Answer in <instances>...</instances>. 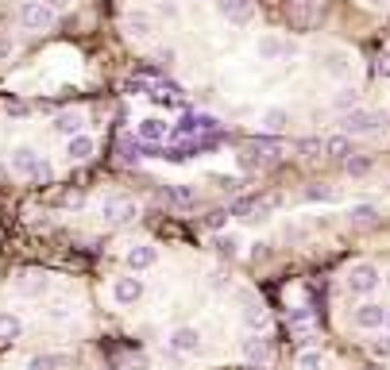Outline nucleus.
<instances>
[{"label": "nucleus", "mask_w": 390, "mask_h": 370, "mask_svg": "<svg viewBox=\"0 0 390 370\" xmlns=\"http://www.w3.org/2000/svg\"><path fill=\"white\" fill-rule=\"evenodd\" d=\"M336 108H359V105H356V93H344V97L336 100Z\"/></svg>", "instance_id": "e433bc0d"}, {"label": "nucleus", "mask_w": 390, "mask_h": 370, "mask_svg": "<svg viewBox=\"0 0 390 370\" xmlns=\"http://www.w3.org/2000/svg\"><path fill=\"white\" fill-rule=\"evenodd\" d=\"M225 216H228V213H213L205 224H209V228H220V224H225Z\"/></svg>", "instance_id": "58836bf2"}, {"label": "nucleus", "mask_w": 390, "mask_h": 370, "mask_svg": "<svg viewBox=\"0 0 390 370\" xmlns=\"http://www.w3.org/2000/svg\"><path fill=\"white\" fill-rule=\"evenodd\" d=\"M286 20H290V27H309L313 24V0H290L286 4Z\"/></svg>", "instance_id": "f8f14e48"}, {"label": "nucleus", "mask_w": 390, "mask_h": 370, "mask_svg": "<svg viewBox=\"0 0 390 370\" xmlns=\"http://www.w3.org/2000/svg\"><path fill=\"white\" fill-rule=\"evenodd\" d=\"M379 278H382V274L375 270L371 263H356L348 270V289H352V293H371V289L379 286Z\"/></svg>", "instance_id": "423d86ee"}, {"label": "nucleus", "mask_w": 390, "mask_h": 370, "mask_svg": "<svg viewBox=\"0 0 390 370\" xmlns=\"http://www.w3.org/2000/svg\"><path fill=\"white\" fill-rule=\"evenodd\" d=\"M158 12H163L166 20H178V4H163V8H158Z\"/></svg>", "instance_id": "ea45409f"}, {"label": "nucleus", "mask_w": 390, "mask_h": 370, "mask_svg": "<svg viewBox=\"0 0 390 370\" xmlns=\"http://www.w3.org/2000/svg\"><path fill=\"white\" fill-rule=\"evenodd\" d=\"M54 20H59V12L50 8L47 0H24L20 4V27L24 31H47V27H54Z\"/></svg>", "instance_id": "f03ea898"}, {"label": "nucleus", "mask_w": 390, "mask_h": 370, "mask_svg": "<svg viewBox=\"0 0 390 370\" xmlns=\"http://www.w3.org/2000/svg\"><path fill=\"white\" fill-rule=\"evenodd\" d=\"M163 197H166V201H174V205H193V193H190V190H182V185H166Z\"/></svg>", "instance_id": "bb28decb"}, {"label": "nucleus", "mask_w": 390, "mask_h": 370, "mask_svg": "<svg viewBox=\"0 0 390 370\" xmlns=\"http://www.w3.org/2000/svg\"><path fill=\"white\" fill-rule=\"evenodd\" d=\"M298 151H301L306 158H317V151H324V143H321V139H301Z\"/></svg>", "instance_id": "c756f323"}, {"label": "nucleus", "mask_w": 390, "mask_h": 370, "mask_svg": "<svg viewBox=\"0 0 390 370\" xmlns=\"http://www.w3.org/2000/svg\"><path fill=\"white\" fill-rule=\"evenodd\" d=\"M62 362H66L62 355H35V359L27 362V370H59Z\"/></svg>", "instance_id": "393cba45"}, {"label": "nucleus", "mask_w": 390, "mask_h": 370, "mask_svg": "<svg viewBox=\"0 0 390 370\" xmlns=\"http://www.w3.org/2000/svg\"><path fill=\"white\" fill-rule=\"evenodd\" d=\"M344 135L348 139H356V135H371L379 132V128H387V112H375V108H352L348 116H344Z\"/></svg>", "instance_id": "f257e3e1"}, {"label": "nucleus", "mask_w": 390, "mask_h": 370, "mask_svg": "<svg viewBox=\"0 0 390 370\" xmlns=\"http://www.w3.org/2000/svg\"><path fill=\"white\" fill-rule=\"evenodd\" d=\"M93 151H97V139H93V135H74V139L66 143V155H70V162H85V158L93 155Z\"/></svg>", "instance_id": "2eb2a0df"}, {"label": "nucleus", "mask_w": 390, "mask_h": 370, "mask_svg": "<svg viewBox=\"0 0 390 370\" xmlns=\"http://www.w3.org/2000/svg\"><path fill=\"white\" fill-rule=\"evenodd\" d=\"M294 43L290 39H278V35H263V39L255 43V54L263 58V62H278V58H290L294 54Z\"/></svg>", "instance_id": "39448f33"}, {"label": "nucleus", "mask_w": 390, "mask_h": 370, "mask_svg": "<svg viewBox=\"0 0 390 370\" xmlns=\"http://www.w3.org/2000/svg\"><path fill=\"white\" fill-rule=\"evenodd\" d=\"M213 4L228 24H251V16H255V4H251V0H213Z\"/></svg>", "instance_id": "0eeeda50"}, {"label": "nucleus", "mask_w": 390, "mask_h": 370, "mask_svg": "<svg viewBox=\"0 0 390 370\" xmlns=\"http://www.w3.org/2000/svg\"><path fill=\"white\" fill-rule=\"evenodd\" d=\"M47 4H50V8H54V12H59V8H66L70 0H47Z\"/></svg>", "instance_id": "a19ab883"}, {"label": "nucleus", "mask_w": 390, "mask_h": 370, "mask_svg": "<svg viewBox=\"0 0 390 370\" xmlns=\"http://www.w3.org/2000/svg\"><path fill=\"white\" fill-rule=\"evenodd\" d=\"M306 197H309V201H332L336 193H332V190H309Z\"/></svg>", "instance_id": "c9c22d12"}, {"label": "nucleus", "mask_w": 390, "mask_h": 370, "mask_svg": "<svg viewBox=\"0 0 390 370\" xmlns=\"http://www.w3.org/2000/svg\"><path fill=\"white\" fill-rule=\"evenodd\" d=\"M387 286H390V270H387Z\"/></svg>", "instance_id": "c03bdc74"}, {"label": "nucleus", "mask_w": 390, "mask_h": 370, "mask_svg": "<svg viewBox=\"0 0 390 370\" xmlns=\"http://www.w3.org/2000/svg\"><path fill=\"white\" fill-rule=\"evenodd\" d=\"M359 370H379V367H359Z\"/></svg>", "instance_id": "37998d69"}, {"label": "nucleus", "mask_w": 390, "mask_h": 370, "mask_svg": "<svg viewBox=\"0 0 390 370\" xmlns=\"http://www.w3.org/2000/svg\"><path fill=\"white\" fill-rule=\"evenodd\" d=\"M309 324H313V316H309L306 309H290V328L294 332H309Z\"/></svg>", "instance_id": "cd10ccee"}, {"label": "nucleus", "mask_w": 390, "mask_h": 370, "mask_svg": "<svg viewBox=\"0 0 390 370\" xmlns=\"http://www.w3.org/2000/svg\"><path fill=\"white\" fill-rule=\"evenodd\" d=\"M387 324V309L382 305H375V301H367V305H359L356 309V328H382Z\"/></svg>", "instance_id": "9b49d317"}, {"label": "nucleus", "mask_w": 390, "mask_h": 370, "mask_svg": "<svg viewBox=\"0 0 390 370\" xmlns=\"http://www.w3.org/2000/svg\"><path fill=\"white\" fill-rule=\"evenodd\" d=\"M216 247H220V255L232 259L236 251H240V236H220V239H216Z\"/></svg>", "instance_id": "c85d7f7f"}, {"label": "nucleus", "mask_w": 390, "mask_h": 370, "mask_svg": "<svg viewBox=\"0 0 390 370\" xmlns=\"http://www.w3.org/2000/svg\"><path fill=\"white\" fill-rule=\"evenodd\" d=\"M197 347H201V332H197V328H190V324H186V328H174V332H170V351L193 355Z\"/></svg>", "instance_id": "9d476101"}, {"label": "nucleus", "mask_w": 390, "mask_h": 370, "mask_svg": "<svg viewBox=\"0 0 390 370\" xmlns=\"http://www.w3.org/2000/svg\"><path fill=\"white\" fill-rule=\"evenodd\" d=\"M100 216H105V224H132L135 220V205L132 201H120V197H108L105 205H100Z\"/></svg>", "instance_id": "6e6552de"}, {"label": "nucleus", "mask_w": 390, "mask_h": 370, "mask_svg": "<svg viewBox=\"0 0 390 370\" xmlns=\"http://www.w3.org/2000/svg\"><path fill=\"white\" fill-rule=\"evenodd\" d=\"M158 263V251L151 243H140V247H132V251H128V266H132L135 274L140 270H151V266Z\"/></svg>", "instance_id": "ddd939ff"}, {"label": "nucleus", "mask_w": 390, "mask_h": 370, "mask_svg": "<svg viewBox=\"0 0 390 370\" xmlns=\"http://www.w3.org/2000/svg\"><path fill=\"white\" fill-rule=\"evenodd\" d=\"M344 166H348V174H356V178L371 170V162H367V158H344Z\"/></svg>", "instance_id": "7c9ffc66"}, {"label": "nucleus", "mask_w": 390, "mask_h": 370, "mask_svg": "<svg viewBox=\"0 0 390 370\" xmlns=\"http://www.w3.org/2000/svg\"><path fill=\"white\" fill-rule=\"evenodd\" d=\"M371 355H379V359H390V336L371 339Z\"/></svg>", "instance_id": "2f4dec72"}, {"label": "nucleus", "mask_w": 390, "mask_h": 370, "mask_svg": "<svg viewBox=\"0 0 390 370\" xmlns=\"http://www.w3.org/2000/svg\"><path fill=\"white\" fill-rule=\"evenodd\" d=\"M387 324H390V309H387Z\"/></svg>", "instance_id": "a18cd8bd"}, {"label": "nucleus", "mask_w": 390, "mask_h": 370, "mask_svg": "<svg viewBox=\"0 0 390 370\" xmlns=\"http://www.w3.org/2000/svg\"><path fill=\"white\" fill-rule=\"evenodd\" d=\"M324 70H329L332 77H348V70H352V58L344 54V50H329V54H324Z\"/></svg>", "instance_id": "6ab92c4d"}, {"label": "nucleus", "mask_w": 390, "mask_h": 370, "mask_svg": "<svg viewBox=\"0 0 390 370\" xmlns=\"http://www.w3.org/2000/svg\"><path fill=\"white\" fill-rule=\"evenodd\" d=\"M387 50H390V43H387Z\"/></svg>", "instance_id": "49530a36"}, {"label": "nucleus", "mask_w": 390, "mask_h": 370, "mask_svg": "<svg viewBox=\"0 0 390 370\" xmlns=\"http://www.w3.org/2000/svg\"><path fill=\"white\" fill-rule=\"evenodd\" d=\"M379 74H382V77H390V50H382V58H379Z\"/></svg>", "instance_id": "4c0bfd02"}, {"label": "nucleus", "mask_w": 390, "mask_h": 370, "mask_svg": "<svg viewBox=\"0 0 390 370\" xmlns=\"http://www.w3.org/2000/svg\"><path fill=\"white\" fill-rule=\"evenodd\" d=\"M20 332H24V324L16 313H0V339H16Z\"/></svg>", "instance_id": "5701e85b"}, {"label": "nucleus", "mask_w": 390, "mask_h": 370, "mask_svg": "<svg viewBox=\"0 0 390 370\" xmlns=\"http://www.w3.org/2000/svg\"><path fill=\"white\" fill-rule=\"evenodd\" d=\"M371 4H375V8H382V4H387V0H371Z\"/></svg>", "instance_id": "79ce46f5"}, {"label": "nucleus", "mask_w": 390, "mask_h": 370, "mask_svg": "<svg viewBox=\"0 0 390 370\" xmlns=\"http://www.w3.org/2000/svg\"><path fill=\"white\" fill-rule=\"evenodd\" d=\"M216 181H220V190L225 193H240V185H243L240 178H216Z\"/></svg>", "instance_id": "f704fd0d"}, {"label": "nucleus", "mask_w": 390, "mask_h": 370, "mask_svg": "<svg viewBox=\"0 0 390 370\" xmlns=\"http://www.w3.org/2000/svg\"><path fill=\"white\" fill-rule=\"evenodd\" d=\"M286 123H290V112H286V108H267V112H263V128H267V132H286Z\"/></svg>", "instance_id": "aec40b11"}, {"label": "nucleus", "mask_w": 390, "mask_h": 370, "mask_svg": "<svg viewBox=\"0 0 390 370\" xmlns=\"http://www.w3.org/2000/svg\"><path fill=\"white\" fill-rule=\"evenodd\" d=\"M243 324H248L251 332L255 328H267V309L259 301H251V297H243Z\"/></svg>", "instance_id": "a211bd4d"}, {"label": "nucleus", "mask_w": 390, "mask_h": 370, "mask_svg": "<svg viewBox=\"0 0 390 370\" xmlns=\"http://www.w3.org/2000/svg\"><path fill=\"white\" fill-rule=\"evenodd\" d=\"M12 170L24 174V178H31V181H47L50 178L47 158H43L39 151H31V147H16V151H12Z\"/></svg>", "instance_id": "7ed1b4c3"}, {"label": "nucleus", "mask_w": 390, "mask_h": 370, "mask_svg": "<svg viewBox=\"0 0 390 370\" xmlns=\"http://www.w3.org/2000/svg\"><path fill=\"white\" fill-rule=\"evenodd\" d=\"M324 151L332 158H352V139L348 135H332V139H324Z\"/></svg>", "instance_id": "4be33fe9"}, {"label": "nucleus", "mask_w": 390, "mask_h": 370, "mask_svg": "<svg viewBox=\"0 0 390 370\" xmlns=\"http://www.w3.org/2000/svg\"><path fill=\"white\" fill-rule=\"evenodd\" d=\"M82 128H85V116L82 112H59V116H54V132L66 135V139L82 135Z\"/></svg>", "instance_id": "4468645a"}, {"label": "nucleus", "mask_w": 390, "mask_h": 370, "mask_svg": "<svg viewBox=\"0 0 390 370\" xmlns=\"http://www.w3.org/2000/svg\"><path fill=\"white\" fill-rule=\"evenodd\" d=\"M117 151H120V162H128V166H132V162H140V158L147 155V143H143L140 135H124Z\"/></svg>", "instance_id": "dca6fc26"}, {"label": "nucleus", "mask_w": 390, "mask_h": 370, "mask_svg": "<svg viewBox=\"0 0 390 370\" xmlns=\"http://www.w3.org/2000/svg\"><path fill=\"white\" fill-rule=\"evenodd\" d=\"M135 135H140L143 143H158L166 135V123H158V120H143L140 128H135Z\"/></svg>", "instance_id": "412c9836"}, {"label": "nucleus", "mask_w": 390, "mask_h": 370, "mask_svg": "<svg viewBox=\"0 0 390 370\" xmlns=\"http://www.w3.org/2000/svg\"><path fill=\"white\" fill-rule=\"evenodd\" d=\"M298 370H324V355L321 351H301L298 355Z\"/></svg>", "instance_id": "a878e982"}, {"label": "nucleus", "mask_w": 390, "mask_h": 370, "mask_svg": "<svg viewBox=\"0 0 390 370\" xmlns=\"http://www.w3.org/2000/svg\"><path fill=\"white\" fill-rule=\"evenodd\" d=\"M128 31L140 35V39H143V35H151V16H147V12H128Z\"/></svg>", "instance_id": "b1692460"}, {"label": "nucleus", "mask_w": 390, "mask_h": 370, "mask_svg": "<svg viewBox=\"0 0 390 370\" xmlns=\"http://www.w3.org/2000/svg\"><path fill=\"white\" fill-rule=\"evenodd\" d=\"M155 58H158V62H163V66H174V62H178V50H174V47H163Z\"/></svg>", "instance_id": "72a5a7b5"}, {"label": "nucleus", "mask_w": 390, "mask_h": 370, "mask_svg": "<svg viewBox=\"0 0 390 370\" xmlns=\"http://www.w3.org/2000/svg\"><path fill=\"white\" fill-rule=\"evenodd\" d=\"M248 355H251V359H263V355H267V344L251 336V339H248Z\"/></svg>", "instance_id": "473e14b6"}, {"label": "nucleus", "mask_w": 390, "mask_h": 370, "mask_svg": "<svg viewBox=\"0 0 390 370\" xmlns=\"http://www.w3.org/2000/svg\"><path fill=\"white\" fill-rule=\"evenodd\" d=\"M348 220H352V228H375L379 224V208L375 205H352V213H348Z\"/></svg>", "instance_id": "f3484780"}, {"label": "nucleus", "mask_w": 390, "mask_h": 370, "mask_svg": "<svg viewBox=\"0 0 390 370\" xmlns=\"http://www.w3.org/2000/svg\"><path fill=\"white\" fill-rule=\"evenodd\" d=\"M112 297H117V305H135L143 297V278H135V274L117 278L112 282Z\"/></svg>", "instance_id": "1a4fd4ad"}, {"label": "nucleus", "mask_w": 390, "mask_h": 370, "mask_svg": "<svg viewBox=\"0 0 390 370\" xmlns=\"http://www.w3.org/2000/svg\"><path fill=\"white\" fill-rule=\"evenodd\" d=\"M216 128H220L216 116H209V112H186L182 120H178L174 135H178V139H190V135H213Z\"/></svg>", "instance_id": "20e7f679"}]
</instances>
